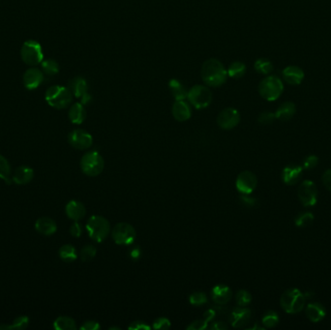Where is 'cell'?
Returning a JSON list of instances; mask_svg holds the SVG:
<instances>
[{
    "label": "cell",
    "instance_id": "cell-7",
    "mask_svg": "<svg viewBox=\"0 0 331 330\" xmlns=\"http://www.w3.org/2000/svg\"><path fill=\"white\" fill-rule=\"evenodd\" d=\"M187 99L190 104L197 110L206 109L212 102V93L208 86H192L188 91Z\"/></svg>",
    "mask_w": 331,
    "mask_h": 330
},
{
    "label": "cell",
    "instance_id": "cell-16",
    "mask_svg": "<svg viewBox=\"0 0 331 330\" xmlns=\"http://www.w3.org/2000/svg\"><path fill=\"white\" fill-rule=\"evenodd\" d=\"M172 113L173 118L179 122H184L190 119L192 110L189 104L185 100H177L172 105Z\"/></svg>",
    "mask_w": 331,
    "mask_h": 330
},
{
    "label": "cell",
    "instance_id": "cell-27",
    "mask_svg": "<svg viewBox=\"0 0 331 330\" xmlns=\"http://www.w3.org/2000/svg\"><path fill=\"white\" fill-rule=\"evenodd\" d=\"M169 88H170L172 97L175 99V101L187 99L188 91L186 90V88L179 81H177L175 79L171 80L169 83Z\"/></svg>",
    "mask_w": 331,
    "mask_h": 330
},
{
    "label": "cell",
    "instance_id": "cell-18",
    "mask_svg": "<svg viewBox=\"0 0 331 330\" xmlns=\"http://www.w3.org/2000/svg\"><path fill=\"white\" fill-rule=\"evenodd\" d=\"M211 296L213 301L218 304V305H225L228 302H230V300L233 297V292L231 290L230 287L226 286V285H217L212 289V293H211Z\"/></svg>",
    "mask_w": 331,
    "mask_h": 330
},
{
    "label": "cell",
    "instance_id": "cell-50",
    "mask_svg": "<svg viewBox=\"0 0 331 330\" xmlns=\"http://www.w3.org/2000/svg\"><path fill=\"white\" fill-rule=\"evenodd\" d=\"M216 315H217L216 308H211V309H209V310H208V311L205 313L204 317H205V319L209 322V321L212 320L213 318H215Z\"/></svg>",
    "mask_w": 331,
    "mask_h": 330
},
{
    "label": "cell",
    "instance_id": "cell-28",
    "mask_svg": "<svg viewBox=\"0 0 331 330\" xmlns=\"http://www.w3.org/2000/svg\"><path fill=\"white\" fill-rule=\"evenodd\" d=\"M0 179L7 184L12 183V169L10 163L2 155H0Z\"/></svg>",
    "mask_w": 331,
    "mask_h": 330
},
{
    "label": "cell",
    "instance_id": "cell-32",
    "mask_svg": "<svg viewBox=\"0 0 331 330\" xmlns=\"http://www.w3.org/2000/svg\"><path fill=\"white\" fill-rule=\"evenodd\" d=\"M41 68H42V72L44 73V75L49 76V77L55 76L56 74L59 72L58 63L55 61L54 59H51V58L43 60L41 63Z\"/></svg>",
    "mask_w": 331,
    "mask_h": 330
},
{
    "label": "cell",
    "instance_id": "cell-6",
    "mask_svg": "<svg viewBox=\"0 0 331 330\" xmlns=\"http://www.w3.org/2000/svg\"><path fill=\"white\" fill-rule=\"evenodd\" d=\"M105 161L97 151H89L82 157L81 169L88 176H97L104 171Z\"/></svg>",
    "mask_w": 331,
    "mask_h": 330
},
{
    "label": "cell",
    "instance_id": "cell-39",
    "mask_svg": "<svg viewBox=\"0 0 331 330\" xmlns=\"http://www.w3.org/2000/svg\"><path fill=\"white\" fill-rule=\"evenodd\" d=\"M189 301L192 305L202 306L208 302V296L205 293L195 292L190 295Z\"/></svg>",
    "mask_w": 331,
    "mask_h": 330
},
{
    "label": "cell",
    "instance_id": "cell-11",
    "mask_svg": "<svg viewBox=\"0 0 331 330\" xmlns=\"http://www.w3.org/2000/svg\"><path fill=\"white\" fill-rule=\"evenodd\" d=\"M240 122V113L234 108H226L217 116V124L223 130H232Z\"/></svg>",
    "mask_w": 331,
    "mask_h": 330
},
{
    "label": "cell",
    "instance_id": "cell-13",
    "mask_svg": "<svg viewBox=\"0 0 331 330\" xmlns=\"http://www.w3.org/2000/svg\"><path fill=\"white\" fill-rule=\"evenodd\" d=\"M68 142L70 146L76 149L86 150L92 146L93 138L83 129H76L68 136Z\"/></svg>",
    "mask_w": 331,
    "mask_h": 330
},
{
    "label": "cell",
    "instance_id": "cell-37",
    "mask_svg": "<svg viewBox=\"0 0 331 330\" xmlns=\"http://www.w3.org/2000/svg\"><path fill=\"white\" fill-rule=\"evenodd\" d=\"M235 297H236L237 304L241 307H247L252 301V295L246 290L238 291Z\"/></svg>",
    "mask_w": 331,
    "mask_h": 330
},
{
    "label": "cell",
    "instance_id": "cell-1",
    "mask_svg": "<svg viewBox=\"0 0 331 330\" xmlns=\"http://www.w3.org/2000/svg\"><path fill=\"white\" fill-rule=\"evenodd\" d=\"M201 75L204 83L211 87L223 86L228 79L227 69L222 62L215 58H210L204 62Z\"/></svg>",
    "mask_w": 331,
    "mask_h": 330
},
{
    "label": "cell",
    "instance_id": "cell-25",
    "mask_svg": "<svg viewBox=\"0 0 331 330\" xmlns=\"http://www.w3.org/2000/svg\"><path fill=\"white\" fill-rule=\"evenodd\" d=\"M69 119L73 124L80 125L86 120V110L85 109V106L82 103H75L69 110L68 113Z\"/></svg>",
    "mask_w": 331,
    "mask_h": 330
},
{
    "label": "cell",
    "instance_id": "cell-12",
    "mask_svg": "<svg viewBox=\"0 0 331 330\" xmlns=\"http://www.w3.org/2000/svg\"><path fill=\"white\" fill-rule=\"evenodd\" d=\"M257 184V176L249 171L240 172L235 181L236 189L243 195H250L256 189Z\"/></svg>",
    "mask_w": 331,
    "mask_h": 330
},
{
    "label": "cell",
    "instance_id": "cell-42",
    "mask_svg": "<svg viewBox=\"0 0 331 330\" xmlns=\"http://www.w3.org/2000/svg\"><path fill=\"white\" fill-rule=\"evenodd\" d=\"M319 163V158L315 155L307 156L303 161V168L306 170H313Z\"/></svg>",
    "mask_w": 331,
    "mask_h": 330
},
{
    "label": "cell",
    "instance_id": "cell-17",
    "mask_svg": "<svg viewBox=\"0 0 331 330\" xmlns=\"http://www.w3.org/2000/svg\"><path fill=\"white\" fill-rule=\"evenodd\" d=\"M284 81L292 86H298L304 80L305 74L298 66H288L282 72Z\"/></svg>",
    "mask_w": 331,
    "mask_h": 330
},
{
    "label": "cell",
    "instance_id": "cell-35",
    "mask_svg": "<svg viewBox=\"0 0 331 330\" xmlns=\"http://www.w3.org/2000/svg\"><path fill=\"white\" fill-rule=\"evenodd\" d=\"M261 322L267 328L275 327L279 323V316L275 311H268L262 317Z\"/></svg>",
    "mask_w": 331,
    "mask_h": 330
},
{
    "label": "cell",
    "instance_id": "cell-38",
    "mask_svg": "<svg viewBox=\"0 0 331 330\" xmlns=\"http://www.w3.org/2000/svg\"><path fill=\"white\" fill-rule=\"evenodd\" d=\"M314 220V215L311 212H303L297 215V217L295 218V225L297 227H306L308 225H310Z\"/></svg>",
    "mask_w": 331,
    "mask_h": 330
},
{
    "label": "cell",
    "instance_id": "cell-45",
    "mask_svg": "<svg viewBox=\"0 0 331 330\" xmlns=\"http://www.w3.org/2000/svg\"><path fill=\"white\" fill-rule=\"evenodd\" d=\"M70 233H71L72 236L76 237V238H78V237H80L82 235V233H83L82 226L78 223V221H75L73 224L71 225V227H70Z\"/></svg>",
    "mask_w": 331,
    "mask_h": 330
},
{
    "label": "cell",
    "instance_id": "cell-23",
    "mask_svg": "<svg viewBox=\"0 0 331 330\" xmlns=\"http://www.w3.org/2000/svg\"><path fill=\"white\" fill-rule=\"evenodd\" d=\"M37 232L43 235H51L57 230L56 223L49 217H41L35 223Z\"/></svg>",
    "mask_w": 331,
    "mask_h": 330
},
{
    "label": "cell",
    "instance_id": "cell-19",
    "mask_svg": "<svg viewBox=\"0 0 331 330\" xmlns=\"http://www.w3.org/2000/svg\"><path fill=\"white\" fill-rule=\"evenodd\" d=\"M66 215L69 219L73 221H80L83 219L86 214L85 205L78 201H70L65 208Z\"/></svg>",
    "mask_w": 331,
    "mask_h": 330
},
{
    "label": "cell",
    "instance_id": "cell-14",
    "mask_svg": "<svg viewBox=\"0 0 331 330\" xmlns=\"http://www.w3.org/2000/svg\"><path fill=\"white\" fill-rule=\"evenodd\" d=\"M252 318V312L247 307L235 308L230 316V322L234 328H241L248 324Z\"/></svg>",
    "mask_w": 331,
    "mask_h": 330
},
{
    "label": "cell",
    "instance_id": "cell-8",
    "mask_svg": "<svg viewBox=\"0 0 331 330\" xmlns=\"http://www.w3.org/2000/svg\"><path fill=\"white\" fill-rule=\"evenodd\" d=\"M23 61L29 66H36L44 60V54L41 45L34 40L25 41L21 49Z\"/></svg>",
    "mask_w": 331,
    "mask_h": 330
},
{
    "label": "cell",
    "instance_id": "cell-48",
    "mask_svg": "<svg viewBox=\"0 0 331 330\" xmlns=\"http://www.w3.org/2000/svg\"><path fill=\"white\" fill-rule=\"evenodd\" d=\"M322 183L331 192V170H327L322 175Z\"/></svg>",
    "mask_w": 331,
    "mask_h": 330
},
{
    "label": "cell",
    "instance_id": "cell-46",
    "mask_svg": "<svg viewBox=\"0 0 331 330\" xmlns=\"http://www.w3.org/2000/svg\"><path fill=\"white\" fill-rule=\"evenodd\" d=\"M82 330H99L100 329V324L98 321L95 320H87L84 322V324L81 326Z\"/></svg>",
    "mask_w": 331,
    "mask_h": 330
},
{
    "label": "cell",
    "instance_id": "cell-15",
    "mask_svg": "<svg viewBox=\"0 0 331 330\" xmlns=\"http://www.w3.org/2000/svg\"><path fill=\"white\" fill-rule=\"evenodd\" d=\"M44 77L45 75L41 70L33 67L25 71L23 77V82L28 90H34L42 85L44 82Z\"/></svg>",
    "mask_w": 331,
    "mask_h": 330
},
{
    "label": "cell",
    "instance_id": "cell-33",
    "mask_svg": "<svg viewBox=\"0 0 331 330\" xmlns=\"http://www.w3.org/2000/svg\"><path fill=\"white\" fill-rule=\"evenodd\" d=\"M29 324V318L26 316H21L13 321L11 325L2 324L0 325V330L4 329H25Z\"/></svg>",
    "mask_w": 331,
    "mask_h": 330
},
{
    "label": "cell",
    "instance_id": "cell-22",
    "mask_svg": "<svg viewBox=\"0 0 331 330\" xmlns=\"http://www.w3.org/2000/svg\"><path fill=\"white\" fill-rule=\"evenodd\" d=\"M303 168L297 165H289L285 167L282 171V179L284 183L287 185H294L296 183L302 174Z\"/></svg>",
    "mask_w": 331,
    "mask_h": 330
},
{
    "label": "cell",
    "instance_id": "cell-40",
    "mask_svg": "<svg viewBox=\"0 0 331 330\" xmlns=\"http://www.w3.org/2000/svg\"><path fill=\"white\" fill-rule=\"evenodd\" d=\"M275 119H276L275 113L271 111H263L257 117V121L261 125H270L271 123H273Z\"/></svg>",
    "mask_w": 331,
    "mask_h": 330
},
{
    "label": "cell",
    "instance_id": "cell-3",
    "mask_svg": "<svg viewBox=\"0 0 331 330\" xmlns=\"http://www.w3.org/2000/svg\"><path fill=\"white\" fill-rule=\"evenodd\" d=\"M86 228L89 237L96 242H103L110 233V222L100 215L91 216L86 223Z\"/></svg>",
    "mask_w": 331,
    "mask_h": 330
},
{
    "label": "cell",
    "instance_id": "cell-20",
    "mask_svg": "<svg viewBox=\"0 0 331 330\" xmlns=\"http://www.w3.org/2000/svg\"><path fill=\"white\" fill-rule=\"evenodd\" d=\"M68 88L76 98L81 99L88 94L87 82L82 77H76L68 83Z\"/></svg>",
    "mask_w": 331,
    "mask_h": 330
},
{
    "label": "cell",
    "instance_id": "cell-41",
    "mask_svg": "<svg viewBox=\"0 0 331 330\" xmlns=\"http://www.w3.org/2000/svg\"><path fill=\"white\" fill-rule=\"evenodd\" d=\"M171 321L167 318H156L153 322L152 327L154 329L168 330L171 327Z\"/></svg>",
    "mask_w": 331,
    "mask_h": 330
},
{
    "label": "cell",
    "instance_id": "cell-29",
    "mask_svg": "<svg viewBox=\"0 0 331 330\" xmlns=\"http://www.w3.org/2000/svg\"><path fill=\"white\" fill-rule=\"evenodd\" d=\"M53 327L56 330H76L77 324L75 319L70 317H58L53 322Z\"/></svg>",
    "mask_w": 331,
    "mask_h": 330
},
{
    "label": "cell",
    "instance_id": "cell-21",
    "mask_svg": "<svg viewBox=\"0 0 331 330\" xmlns=\"http://www.w3.org/2000/svg\"><path fill=\"white\" fill-rule=\"evenodd\" d=\"M34 177V171L27 166H21L17 168L12 174V181L17 185L29 183Z\"/></svg>",
    "mask_w": 331,
    "mask_h": 330
},
{
    "label": "cell",
    "instance_id": "cell-31",
    "mask_svg": "<svg viewBox=\"0 0 331 330\" xmlns=\"http://www.w3.org/2000/svg\"><path fill=\"white\" fill-rule=\"evenodd\" d=\"M228 76L233 79H240L246 73V65L241 61H234L228 68Z\"/></svg>",
    "mask_w": 331,
    "mask_h": 330
},
{
    "label": "cell",
    "instance_id": "cell-36",
    "mask_svg": "<svg viewBox=\"0 0 331 330\" xmlns=\"http://www.w3.org/2000/svg\"><path fill=\"white\" fill-rule=\"evenodd\" d=\"M96 253H97L96 247H94L93 245H85L81 250V254H80L81 259L85 262L91 261L96 256Z\"/></svg>",
    "mask_w": 331,
    "mask_h": 330
},
{
    "label": "cell",
    "instance_id": "cell-30",
    "mask_svg": "<svg viewBox=\"0 0 331 330\" xmlns=\"http://www.w3.org/2000/svg\"><path fill=\"white\" fill-rule=\"evenodd\" d=\"M59 257L66 262H72L77 259L78 253L73 245H63L59 249Z\"/></svg>",
    "mask_w": 331,
    "mask_h": 330
},
{
    "label": "cell",
    "instance_id": "cell-43",
    "mask_svg": "<svg viewBox=\"0 0 331 330\" xmlns=\"http://www.w3.org/2000/svg\"><path fill=\"white\" fill-rule=\"evenodd\" d=\"M209 328V322L205 320H195L187 326L188 330H205Z\"/></svg>",
    "mask_w": 331,
    "mask_h": 330
},
{
    "label": "cell",
    "instance_id": "cell-49",
    "mask_svg": "<svg viewBox=\"0 0 331 330\" xmlns=\"http://www.w3.org/2000/svg\"><path fill=\"white\" fill-rule=\"evenodd\" d=\"M209 328L212 330H225L228 329V325L223 321H215L209 326Z\"/></svg>",
    "mask_w": 331,
    "mask_h": 330
},
{
    "label": "cell",
    "instance_id": "cell-51",
    "mask_svg": "<svg viewBox=\"0 0 331 330\" xmlns=\"http://www.w3.org/2000/svg\"><path fill=\"white\" fill-rule=\"evenodd\" d=\"M131 257H133L134 259H137L138 257L141 256V251L139 248H134L132 251H131Z\"/></svg>",
    "mask_w": 331,
    "mask_h": 330
},
{
    "label": "cell",
    "instance_id": "cell-24",
    "mask_svg": "<svg viewBox=\"0 0 331 330\" xmlns=\"http://www.w3.org/2000/svg\"><path fill=\"white\" fill-rule=\"evenodd\" d=\"M325 308L319 302L309 303L306 307V316L312 322H319L325 317Z\"/></svg>",
    "mask_w": 331,
    "mask_h": 330
},
{
    "label": "cell",
    "instance_id": "cell-4",
    "mask_svg": "<svg viewBox=\"0 0 331 330\" xmlns=\"http://www.w3.org/2000/svg\"><path fill=\"white\" fill-rule=\"evenodd\" d=\"M306 297L298 289H290L281 296V307L288 314H297L305 306Z\"/></svg>",
    "mask_w": 331,
    "mask_h": 330
},
{
    "label": "cell",
    "instance_id": "cell-10",
    "mask_svg": "<svg viewBox=\"0 0 331 330\" xmlns=\"http://www.w3.org/2000/svg\"><path fill=\"white\" fill-rule=\"evenodd\" d=\"M298 199L305 207H314L318 202L317 186L311 180L303 181L298 188Z\"/></svg>",
    "mask_w": 331,
    "mask_h": 330
},
{
    "label": "cell",
    "instance_id": "cell-44",
    "mask_svg": "<svg viewBox=\"0 0 331 330\" xmlns=\"http://www.w3.org/2000/svg\"><path fill=\"white\" fill-rule=\"evenodd\" d=\"M128 328L130 330H147L150 329V325L147 324L145 321H141V320H137V321H133Z\"/></svg>",
    "mask_w": 331,
    "mask_h": 330
},
{
    "label": "cell",
    "instance_id": "cell-34",
    "mask_svg": "<svg viewBox=\"0 0 331 330\" xmlns=\"http://www.w3.org/2000/svg\"><path fill=\"white\" fill-rule=\"evenodd\" d=\"M254 68L257 73L269 75L273 71V64L267 58H259L255 62Z\"/></svg>",
    "mask_w": 331,
    "mask_h": 330
},
{
    "label": "cell",
    "instance_id": "cell-9",
    "mask_svg": "<svg viewBox=\"0 0 331 330\" xmlns=\"http://www.w3.org/2000/svg\"><path fill=\"white\" fill-rule=\"evenodd\" d=\"M136 235L137 233L134 227L126 222L116 224L111 231V237L118 245L132 244L135 241Z\"/></svg>",
    "mask_w": 331,
    "mask_h": 330
},
{
    "label": "cell",
    "instance_id": "cell-2",
    "mask_svg": "<svg viewBox=\"0 0 331 330\" xmlns=\"http://www.w3.org/2000/svg\"><path fill=\"white\" fill-rule=\"evenodd\" d=\"M45 99L50 107L56 110H63L72 103L73 94L68 87L52 86L47 89Z\"/></svg>",
    "mask_w": 331,
    "mask_h": 330
},
{
    "label": "cell",
    "instance_id": "cell-26",
    "mask_svg": "<svg viewBox=\"0 0 331 330\" xmlns=\"http://www.w3.org/2000/svg\"><path fill=\"white\" fill-rule=\"evenodd\" d=\"M295 110L296 109L294 103L284 102L275 111L276 119H279L281 121H288L294 116Z\"/></svg>",
    "mask_w": 331,
    "mask_h": 330
},
{
    "label": "cell",
    "instance_id": "cell-47",
    "mask_svg": "<svg viewBox=\"0 0 331 330\" xmlns=\"http://www.w3.org/2000/svg\"><path fill=\"white\" fill-rule=\"evenodd\" d=\"M240 201H241L243 206L248 207V208H253V207H256V205H257L256 199L255 197H250V196H248V195H243L240 197Z\"/></svg>",
    "mask_w": 331,
    "mask_h": 330
},
{
    "label": "cell",
    "instance_id": "cell-5",
    "mask_svg": "<svg viewBox=\"0 0 331 330\" xmlns=\"http://www.w3.org/2000/svg\"><path fill=\"white\" fill-rule=\"evenodd\" d=\"M284 91L282 80L276 76L264 78L258 85L259 95L267 101H275L281 96Z\"/></svg>",
    "mask_w": 331,
    "mask_h": 330
}]
</instances>
